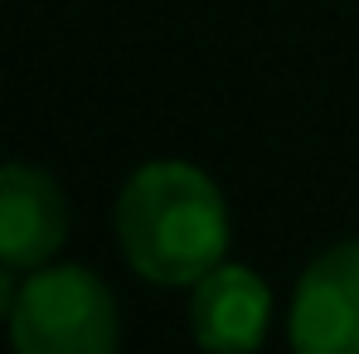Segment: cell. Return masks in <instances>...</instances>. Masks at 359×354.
Wrapping results in <instances>:
<instances>
[{"instance_id":"cell-5","label":"cell","mask_w":359,"mask_h":354,"mask_svg":"<svg viewBox=\"0 0 359 354\" xmlns=\"http://www.w3.org/2000/svg\"><path fill=\"white\" fill-rule=\"evenodd\" d=\"M272 330V287L243 267L219 262L189 287V335L204 354H252Z\"/></svg>"},{"instance_id":"cell-6","label":"cell","mask_w":359,"mask_h":354,"mask_svg":"<svg viewBox=\"0 0 359 354\" xmlns=\"http://www.w3.org/2000/svg\"><path fill=\"white\" fill-rule=\"evenodd\" d=\"M20 277H15V267L10 262H0V320H10V311H15V301H20Z\"/></svg>"},{"instance_id":"cell-1","label":"cell","mask_w":359,"mask_h":354,"mask_svg":"<svg viewBox=\"0 0 359 354\" xmlns=\"http://www.w3.org/2000/svg\"><path fill=\"white\" fill-rule=\"evenodd\" d=\"M229 199L194 161H146L117 194V243L136 277L194 287L229 262Z\"/></svg>"},{"instance_id":"cell-3","label":"cell","mask_w":359,"mask_h":354,"mask_svg":"<svg viewBox=\"0 0 359 354\" xmlns=\"http://www.w3.org/2000/svg\"><path fill=\"white\" fill-rule=\"evenodd\" d=\"M292 354H359V238L306 262L287 311Z\"/></svg>"},{"instance_id":"cell-2","label":"cell","mask_w":359,"mask_h":354,"mask_svg":"<svg viewBox=\"0 0 359 354\" xmlns=\"http://www.w3.org/2000/svg\"><path fill=\"white\" fill-rule=\"evenodd\" d=\"M5 330L15 354H117V296L78 262H49L25 277Z\"/></svg>"},{"instance_id":"cell-4","label":"cell","mask_w":359,"mask_h":354,"mask_svg":"<svg viewBox=\"0 0 359 354\" xmlns=\"http://www.w3.org/2000/svg\"><path fill=\"white\" fill-rule=\"evenodd\" d=\"M68 243V199L44 165H0V262L15 272H39Z\"/></svg>"}]
</instances>
